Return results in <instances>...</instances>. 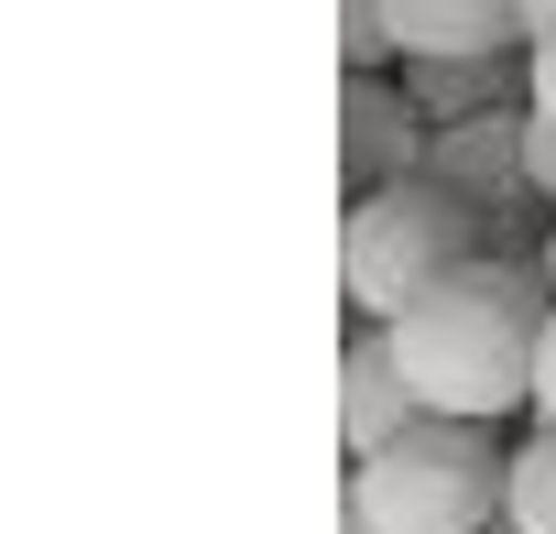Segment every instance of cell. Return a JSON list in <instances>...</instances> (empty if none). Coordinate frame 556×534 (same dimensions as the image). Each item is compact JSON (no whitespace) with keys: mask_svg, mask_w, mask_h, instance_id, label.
Masks as SVG:
<instances>
[{"mask_svg":"<svg viewBox=\"0 0 556 534\" xmlns=\"http://www.w3.org/2000/svg\"><path fill=\"white\" fill-rule=\"evenodd\" d=\"M523 34H556V0H523Z\"/></svg>","mask_w":556,"mask_h":534,"instance_id":"5bb4252c","label":"cell"},{"mask_svg":"<svg viewBox=\"0 0 556 534\" xmlns=\"http://www.w3.org/2000/svg\"><path fill=\"white\" fill-rule=\"evenodd\" d=\"M339 175H350V196L426 175V110L393 77H339Z\"/></svg>","mask_w":556,"mask_h":534,"instance_id":"5b68a950","label":"cell"},{"mask_svg":"<svg viewBox=\"0 0 556 534\" xmlns=\"http://www.w3.org/2000/svg\"><path fill=\"white\" fill-rule=\"evenodd\" d=\"M545 274L534 251H469L447 284H426L382 339L415 382L426 415H458V425H502V415H534V339H545Z\"/></svg>","mask_w":556,"mask_h":534,"instance_id":"6da1fadb","label":"cell"},{"mask_svg":"<svg viewBox=\"0 0 556 534\" xmlns=\"http://www.w3.org/2000/svg\"><path fill=\"white\" fill-rule=\"evenodd\" d=\"M339 55H350V77H371V66L393 55V34H382V0H339Z\"/></svg>","mask_w":556,"mask_h":534,"instance_id":"30bf717a","label":"cell"},{"mask_svg":"<svg viewBox=\"0 0 556 534\" xmlns=\"http://www.w3.org/2000/svg\"><path fill=\"white\" fill-rule=\"evenodd\" d=\"M404 99L426 110V131L437 120H469V110H502V55H437V66L404 77Z\"/></svg>","mask_w":556,"mask_h":534,"instance_id":"ba28073f","label":"cell"},{"mask_svg":"<svg viewBox=\"0 0 556 534\" xmlns=\"http://www.w3.org/2000/svg\"><path fill=\"white\" fill-rule=\"evenodd\" d=\"M534 425H556V306H545V339H534Z\"/></svg>","mask_w":556,"mask_h":534,"instance_id":"4fadbf2b","label":"cell"},{"mask_svg":"<svg viewBox=\"0 0 556 534\" xmlns=\"http://www.w3.org/2000/svg\"><path fill=\"white\" fill-rule=\"evenodd\" d=\"M534 274H545V295H556V229H545V240H534Z\"/></svg>","mask_w":556,"mask_h":534,"instance_id":"9a60e30c","label":"cell"},{"mask_svg":"<svg viewBox=\"0 0 556 534\" xmlns=\"http://www.w3.org/2000/svg\"><path fill=\"white\" fill-rule=\"evenodd\" d=\"M350 512L371 534H502V447L458 415H415L393 447L350 458Z\"/></svg>","mask_w":556,"mask_h":534,"instance_id":"3957f363","label":"cell"},{"mask_svg":"<svg viewBox=\"0 0 556 534\" xmlns=\"http://www.w3.org/2000/svg\"><path fill=\"white\" fill-rule=\"evenodd\" d=\"M415 415H426V404H415V382H404L393 339H382V328H361V339L339 349V447H350V458H371V447H393Z\"/></svg>","mask_w":556,"mask_h":534,"instance_id":"52a82bcc","label":"cell"},{"mask_svg":"<svg viewBox=\"0 0 556 534\" xmlns=\"http://www.w3.org/2000/svg\"><path fill=\"white\" fill-rule=\"evenodd\" d=\"M426 175H437L447 196H469L491 229H513V207L534 196V186H523V120H513V110L437 120V131H426Z\"/></svg>","mask_w":556,"mask_h":534,"instance_id":"277c9868","label":"cell"},{"mask_svg":"<svg viewBox=\"0 0 556 534\" xmlns=\"http://www.w3.org/2000/svg\"><path fill=\"white\" fill-rule=\"evenodd\" d=\"M382 34L404 66L437 55H513L523 44V0H382Z\"/></svg>","mask_w":556,"mask_h":534,"instance_id":"8992f818","label":"cell"},{"mask_svg":"<svg viewBox=\"0 0 556 534\" xmlns=\"http://www.w3.org/2000/svg\"><path fill=\"white\" fill-rule=\"evenodd\" d=\"M469 251H491V218L469 196H447L437 175H393L361 186L339 218V295L361 306V328H393L426 284H447Z\"/></svg>","mask_w":556,"mask_h":534,"instance_id":"7a4b0ae2","label":"cell"},{"mask_svg":"<svg viewBox=\"0 0 556 534\" xmlns=\"http://www.w3.org/2000/svg\"><path fill=\"white\" fill-rule=\"evenodd\" d=\"M339 534H371V523H361V512H350V501H339Z\"/></svg>","mask_w":556,"mask_h":534,"instance_id":"2e32d148","label":"cell"},{"mask_svg":"<svg viewBox=\"0 0 556 534\" xmlns=\"http://www.w3.org/2000/svg\"><path fill=\"white\" fill-rule=\"evenodd\" d=\"M523 110L556 120V34H523Z\"/></svg>","mask_w":556,"mask_h":534,"instance_id":"8fae6325","label":"cell"},{"mask_svg":"<svg viewBox=\"0 0 556 534\" xmlns=\"http://www.w3.org/2000/svg\"><path fill=\"white\" fill-rule=\"evenodd\" d=\"M523 186L556 207V120H534V110H523Z\"/></svg>","mask_w":556,"mask_h":534,"instance_id":"7c38bea8","label":"cell"},{"mask_svg":"<svg viewBox=\"0 0 556 534\" xmlns=\"http://www.w3.org/2000/svg\"><path fill=\"white\" fill-rule=\"evenodd\" d=\"M502 534H556V425L502 458Z\"/></svg>","mask_w":556,"mask_h":534,"instance_id":"9c48e42d","label":"cell"}]
</instances>
